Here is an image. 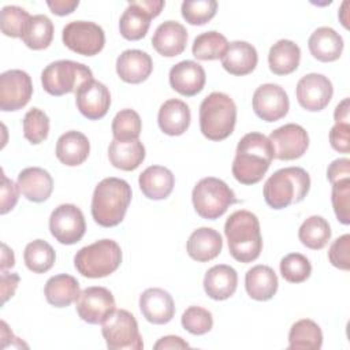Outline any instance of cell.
<instances>
[{"label": "cell", "instance_id": "6da1fadb", "mask_svg": "<svg viewBox=\"0 0 350 350\" xmlns=\"http://www.w3.org/2000/svg\"><path fill=\"white\" fill-rule=\"evenodd\" d=\"M273 159V148L261 133L245 134L237 146L232 161V175L242 185L258 183L268 171Z\"/></svg>", "mask_w": 350, "mask_h": 350}, {"label": "cell", "instance_id": "7a4b0ae2", "mask_svg": "<svg viewBox=\"0 0 350 350\" xmlns=\"http://www.w3.org/2000/svg\"><path fill=\"white\" fill-rule=\"evenodd\" d=\"M131 187L120 178H105L96 186L92 197V216L101 227L122 223L131 201Z\"/></svg>", "mask_w": 350, "mask_h": 350}, {"label": "cell", "instance_id": "3957f363", "mask_svg": "<svg viewBox=\"0 0 350 350\" xmlns=\"http://www.w3.org/2000/svg\"><path fill=\"white\" fill-rule=\"evenodd\" d=\"M230 254L239 262H252L262 250V238L257 216L241 209L230 215L224 224Z\"/></svg>", "mask_w": 350, "mask_h": 350}, {"label": "cell", "instance_id": "277c9868", "mask_svg": "<svg viewBox=\"0 0 350 350\" xmlns=\"http://www.w3.org/2000/svg\"><path fill=\"white\" fill-rule=\"evenodd\" d=\"M310 189L309 174L301 167H286L273 172L264 185V200L273 209L301 202Z\"/></svg>", "mask_w": 350, "mask_h": 350}, {"label": "cell", "instance_id": "5b68a950", "mask_svg": "<svg viewBox=\"0 0 350 350\" xmlns=\"http://www.w3.org/2000/svg\"><path fill=\"white\" fill-rule=\"evenodd\" d=\"M237 105L221 92H212L200 105V130L211 141H223L234 131Z\"/></svg>", "mask_w": 350, "mask_h": 350}, {"label": "cell", "instance_id": "8992f818", "mask_svg": "<svg viewBox=\"0 0 350 350\" xmlns=\"http://www.w3.org/2000/svg\"><path fill=\"white\" fill-rule=\"evenodd\" d=\"M122 262V249L112 239H100L79 249L74 257L77 271L90 279L105 278L115 272Z\"/></svg>", "mask_w": 350, "mask_h": 350}, {"label": "cell", "instance_id": "52a82bcc", "mask_svg": "<svg viewBox=\"0 0 350 350\" xmlns=\"http://www.w3.org/2000/svg\"><path fill=\"white\" fill-rule=\"evenodd\" d=\"M191 201L197 215L208 220H215L223 216L230 205L237 202V198L226 182L208 176L197 182L191 193Z\"/></svg>", "mask_w": 350, "mask_h": 350}, {"label": "cell", "instance_id": "ba28073f", "mask_svg": "<svg viewBox=\"0 0 350 350\" xmlns=\"http://www.w3.org/2000/svg\"><path fill=\"white\" fill-rule=\"evenodd\" d=\"M93 79L92 70L78 62L56 60L41 72V83L51 96H63L77 92L85 82Z\"/></svg>", "mask_w": 350, "mask_h": 350}, {"label": "cell", "instance_id": "9c48e42d", "mask_svg": "<svg viewBox=\"0 0 350 350\" xmlns=\"http://www.w3.org/2000/svg\"><path fill=\"white\" fill-rule=\"evenodd\" d=\"M101 334L109 350H142L144 342L135 317L126 309H115L103 323Z\"/></svg>", "mask_w": 350, "mask_h": 350}, {"label": "cell", "instance_id": "30bf717a", "mask_svg": "<svg viewBox=\"0 0 350 350\" xmlns=\"http://www.w3.org/2000/svg\"><path fill=\"white\" fill-rule=\"evenodd\" d=\"M63 44L82 56H94L105 45V34L101 26L89 21H74L64 26Z\"/></svg>", "mask_w": 350, "mask_h": 350}, {"label": "cell", "instance_id": "8fae6325", "mask_svg": "<svg viewBox=\"0 0 350 350\" xmlns=\"http://www.w3.org/2000/svg\"><path fill=\"white\" fill-rule=\"evenodd\" d=\"M164 4L163 0H139L129 3L119 21L120 34L130 41L144 38L149 30L152 18H156L161 12Z\"/></svg>", "mask_w": 350, "mask_h": 350}, {"label": "cell", "instance_id": "7c38bea8", "mask_svg": "<svg viewBox=\"0 0 350 350\" xmlns=\"http://www.w3.org/2000/svg\"><path fill=\"white\" fill-rule=\"evenodd\" d=\"M49 230L52 237L62 245H74L85 235V216L77 205L62 204L51 213Z\"/></svg>", "mask_w": 350, "mask_h": 350}, {"label": "cell", "instance_id": "4fadbf2b", "mask_svg": "<svg viewBox=\"0 0 350 350\" xmlns=\"http://www.w3.org/2000/svg\"><path fill=\"white\" fill-rule=\"evenodd\" d=\"M33 83L26 71L8 70L0 75V109H22L31 98Z\"/></svg>", "mask_w": 350, "mask_h": 350}, {"label": "cell", "instance_id": "5bb4252c", "mask_svg": "<svg viewBox=\"0 0 350 350\" xmlns=\"http://www.w3.org/2000/svg\"><path fill=\"white\" fill-rule=\"evenodd\" d=\"M75 302L78 316L89 324H103L116 306L112 293L100 286L85 288Z\"/></svg>", "mask_w": 350, "mask_h": 350}, {"label": "cell", "instance_id": "9a60e30c", "mask_svg": "<svg viewBox=\"0 0 350 350\" xmlns=\"http://www.w3.org/2000/svg\"><path fill=\"white\" fill-rule=\"evenodd\" d=\"M273 157L279 160H295L304 156L309 146V135L306 130L295 123H287L273 130L268 137Z\"/></svg>", "mask_w": 350, "mask_h": 350}, {"label": "cell", "instance_id": "2e32d148", "mask_svg": "<svg viewBox=\"0 0 350 350\" xmlns=\"http://www.w3.org/2000/svg\"><path fill=\"white\" fill-rule=\"evenodd\" d=\"M332 93H334V88L331 81L325 75L317 74V72H310L304 75L298 81L297 89H295V94L299 105L304 109L310 112H317L324 109L329 104L332 98Z\"/></svg>", "mask_w": 350, "mask_h": 350}, {"label": "cell", "instance_id": "e0dca14e", "mask_svg": "<svg viewBox=\"0 0 350 350\" xmlns=\"http://www.w3.org/2000/svg\"><path fill=\"white\" fill-rule=\"evenodd\" d=\"M254 113L265 122H276L288 112V96L276 83H264L254 90L252 100Z\"/></svg>", "mask_w": 350, "mask_h": 350}, {"label": "cell", "instance_id": "ac0fdd59", "mask_svg": "<svg viewBox=\"0 0 350 350\" xmlns=\"http://www.w3.org/2000/svg\"><path fill=\"white\" fill-rule=\"evenodd\" d=\"M75 103L85 118L98 120L104 118L109 109L111 93L104 83L90 79L75 92Z\"/></svg>", "mask_w": 350, "mask_h": 350}, {"label": "cell", "instance_id": "d6986e66", "mask_svg": "<svg viewBox=\"0 0 350 350\" xmlns=\"http://www.w3.org/2000/svg\"><path fill=\"white\" fill-rule=\"evenodd\" d=\"M168 77L171 88L186 97L198 94L204 89L206 81L202 66L193 60H183L176 63L171 67Z\"/></svg>", "mask_w": 350, "mask_h": 350}, {"label": "cell", "instance_id": "ffe728a7", "mask_svg": "<svg viewBox=\"0 0 350 350\" xmlns=\"http://www.w3.org/2000/svg\"><path fill=\"white\" fill-rule=\"evenodd\" d=\"M142 316L152 324H167L175 314V304L170 293L163 288H148L139 297Z\"/></svg>", "mask_w": 350, "mask_h": 350}, {"label": "cell", "instance_id": "44dd1931", "mask_svg": "<svg viewBox=\"0 0 350 350\" xmlns=\"http://www.w3.org/2000/svg\"><path fill=\"white\" fill-rule=\"evenodd\" d=\"M187 42L186 27L176 21H165L157 26L152 37V45L156 52L165 57L180 55Z\"/></svg>", "mask_w": 350, "mask_h": 350}, {"label": "cell", "instance_id": "7402d4cb", "mask_svg": "<svg viewBox=\"0 0 350 350\" xmlns=\"http://www.w3.org/2000/svg\"><path fill=\"white\" fill-rule=\"evenodd\" d=\"M152 57L139 49L123 51L116 60V72L127 83H141L152 74Z\"/></svg>", "mask_w": 350, "mask_h": 350}, {"label": "cell", "instance_id": "603a6c76", "mask_svg": "<svg viewBox=\"0 0 350 350\" xmlns=\"http://www.w3.org/2000/svg\"><path fill=\"white\" fill-rule=\"evenodd\" d=\"M16 185L23 197L33 202L46 201L53 190V179L40 167H29L19 172Z\"/></svg>", "mask_w": 350, "mask_h": 350}, {"label": "cell", "instance_id": "cb8c5ba5", "mask_svg": "<svg viewBox=\"0 0 350 350\" xmlns=\"http://www.w3.org/2000/svg\"><path fill=\"white\" fill-rule=\"evenodd\" d=\"M220 60L227 72L242 77L250 74L256 68L258 55L252 44L246 41H232L228 44Z\"/></svg>", "mask_w": 350, "mask_h": 350}, {"label": "cell", "instance_id": "d4e9b609", "mask_svg": "<svg viewBox=\"0 0 350 350\" xmlns=\"http://www.w3.org/2000/svg\"><path fill=\"white\" fill-rule=\"evenodd\" d=\"M191 113L189 105L179 98L164 101L157 113L160 130L167 135H182L190 126Z\"/></svg>", "mask_w": 350, "mask_h": 350}, {"label": "cell", "instance_id": "484cf974", "mask_svg": "<svg viewBox=\"0 0 350 350\" xmlns=\"http://www.w3.org/2000/svg\"><path fill=\"white\" fill-rule=\"evenodd\" d=\"M238 284L237 271L226 264L213 265L204 276V290L215 301H224L234 295Z\"/></svg>", "mask_w": 350, "mask_h": 350}, {"label": "cell", "instance_id": "4316f807", "mask_svg": "<svg viewBox=\"0 0 350 350\" xmlns=\"http://www.w3.org/2000/svg\"><path fill=\"white\" fill-rule=\"evenodd\" d=\"M189 256L198 261L206 262L216 258L223 249L221 235L209 227H201L191 232L186 245Z\"/></svg>", "mask_w": 350, "mask_h": 350}, {"label": "cell", "instance_id": "83f0119b", "mask_svg": "<svg viewBox=\"0 0 350 350\" xmlns=\"http://www.w3.org/2000/svg\"><path fill=\"white\" fill-rule=\"evenodd\" d=\"M309 51L319 62H335L340 57L343 51V38L332 27L316 29L308 41Z\"/></svg>", "mask_w": 350, "mask_h": 350}, {"label": "cell", "instance_id": "f1b7e54d", "mask_svg": "<svg viewBox=\"0 0 350 350\" xmlns=\"http://www.w3.org/2000/svg\"><path fill=\"white\" fill-rule=\"evenodd\" d=\"M139 189L149 200L167 198L175 185L174 174L163 165H150L138 178Z\"/></svg>", "mask_w": 350, "mask_h": 350}, {"label": "cell", "instance_id": "f546056e", "mask_svg": "<svg viewBox=\"0 0 350 350\" xmlns=\"http://www.w3.org/2000/svg\"><path fill=\"white\" fill-rule=\"evenodd\" d=\"M90 152V144L81 131H67L62 134L56 142V157L60 163L68 167L82 164Z\"/></svg>", "mask_w": 350, "mask_h": 350}, {"label": "cell", "instance_id": "4dcf8cb0", "mask_svg": "<svg viewBox=\"0 0 350 350\" xmlns=\"http://www.w3.org/2000/svg\"><path fill=\"white\" fill-rule=\"evenodd\" d=\"M278 276L268 265H254L245 275L247 295L256 301H268L278 291Z\"/></svg>", "mask_w": 350, "mask_h": 350}, {"label": "cell", "instance_id": "1f68e13d", "mask_svg": "<svg viewBox=\"0 0 350 350\" xmlns=\"http://www.w3.org/2000/svg\"><path fill=\"white\" fill-rule=\"evenodd\" d=\"M48 304L55 308H66L75 302L81 294L78 280L67 273H60L49 278L44 288Z\"/></svg>", "mask_w": 350, "mask_h": 350}, {"label": "cell", "instance_id": "d6a6232c", "mask_svg": "<svg viewBox=\"0 0 350 350\" xmlns=\"http://www.w3.org/2000/svg\"><path fill=\"white\" fill-rule=\"evenodd\" d=\"M108 159L115 168L122 171H134L145 160V146L139 139H113L108 148Z\"/></svg>", "mask_w": 350, "mask_h": 350}, {"label": "cell", "instance_id": "836d02e7", "mask_svg": "<svg viewBox=\"0 0 350 350\" xmlns=\"http://www.w3.org/2000/svg\"><path fill=\"white\" fill-rule=\"evenodd\" d=\"M301 60V49L291 40H279L273 44L268 53L269 70L276 75H287L294 72Z\"/></svg>", "mask_w": 350, "mask_h": 350}, {"label": "cell", "instance_id": "e575fe53", "mask_svg": "<svg viewBox=\"0 0 350 350\" xmlns=\"http://www.w3.org/2000/svg\"><path fill=\"white\" fill-rule=\"evenodd\" d=\"M323 345V332L317 323L310 319L295 321L288 332L290 350H319Z\"/></svg>", "mask_w": 350, "mask_h": 350}, {"label": "cell", "instance_id": "d590c367", "mask_svg": "<svg viewBox=\"0 0 350 350\" xmlns=\"http://www.w3.org/2000/svg\"><path fill=\"white\" fill-rule=\"evenodd\" d=\"M53 40V23L46 15H33L23 31L22 41L33 51H41Z\"/></svg>", "mask_w": 350, "mask_h": 350}, {"label": "cell", "instance_id": "8d00e7d4", "mask_svg": "<svg viewBox=\"0 0 350 350\" xmlns=\"http://www.w3.org/2000/svg\"><path fill=\"white\" fill-rule=\"evenodd\" d=\"M298 238L304 246L312 250H320L331 239V227L324 217L314 215L301 224Z\"/></svg>", "mask_w": 350, "mask_h": 350}, {"label": "cell", "instance_id": "74e56055", "mask_svg": "<svg viewBox=\"0 0 350 350\" xmlns=\"http://www.w3.org/2000/svg\"><path fill=\"white\" fill-rule=\"evenodd\" d=\"M23 260L26 267L34 273H44L53 267L56 254L53 247L42 239H36L26 245Z\"/></svg>", "mask_w": 350, "mask_h": 350}, {"label": "cell", "instance_id": "f35d334b", "mask_svg": "<svg viewBox=\"0 0 350 350\" xmlns=\"http://www.w3.org/2000/svg\"><path fill=\"white\" fill-rule=\"evenodd\" d=\"M228 46L227 38L219 31H205L197 36L193 41L191 52L198 60L220 59Z\"/></svg>", "mask_w": 350, "mask_h": 350}, {"label": "cell", "instance_id": "ab89813d", "mask_svg": "<svg viewBox=\"0 0 350 350\" xmlns=\"http://www.w3.org/2000/svg\"><path fill=\"white\" fill-rule=\"evenodd\" d=\"M142 130L139 115L130 108L119 111L112 120V134L116 141L138 139Z\"/></svg>", "mask_w": 350, "mask_h": 350}, {"label": "cell", "instance_id": "60d3db41", "mask_svg": "<svg viewBox=\"0 0 350 350\" xmlns=\"http://www.w3.org/2000/svg\"><path fill=\"white\" fill-rule=\"evenodd\" d=\"M49 118L40 108H31L23 118V135L33 144L38 145L48 138Z\"/></svg>", "mask_w": 350, "mask_h": 350}, {"label": "cell", "instance_id": "b9f144b4", "mask_svg": "<svg viewBox=\"0 0 350 350\" xmlns=\"http://www.w3.org/2000/svg\"><path fill=\"white\" fill-rule=\"evenodd\" d=\"M183 19L194 26L208 23L217 11V3L215 0H186L180 7Z\"/></svg>", "mask_w": 350, "mask_h": 350}, {"label": "cell", "instance_id": "7bdbcfd3", "mask_svg": "<svg viewBox=\"0 0 350 350\" xmlns=\"http://www.w3.org/2000/svg\"><path fill=\"white\" fill-rule=\"evenodd\" d=\"M280 273L290 283H302L312 273L310 261L301 253H290L280 260Z\"/></svg>", "mask_w": 350, "mask_h": 350}, {"label": "cell", "instance_id": "ee69618b", "mask_svg": "<svg viewBox=\"0 0 350 350\" xmlns=\"http://www.w3.org/2000/svg\"><path fill=\"white\" fill-rule=\"evenodd\" d=\"M30 15L26 10L18 5H5L1 10V31L7 37L18 38L23 36V31L30 21Z\"/></svg>", "mask_w": 350, "mask_h": 350}, {"label": "cell", "instance_id": "f6af8a7d", "mask_svg": "<svg viewBox=\"0 0 350 350\" xmlns=\"http://www.w3.org/2000/svg\"><path fill=\"white\" fill-rule=\"evenodd\" d=\"M183 328L193 335H204L213 327V317L208 309L201 306H189L182 314Z\"/></svg>", "mask_w": 350, "mask_h": 350}, {"label": "cell", "instance_id": "bcb514c9", "mask_svg": "<svg viewBox=\"0 0 350 350\" xmlns=\"http://www.w3.org/2000/svg\"><path fill=\"white\" fill-rule=\"evenodd\" d=\"M331 201L336 219L342 224L350 223V179H342L332 183Z\"/></svg>", "mask_w": 350, "mask_h": 350}, {"label": "cell", "instance_id": "7dc6e473", "mask_svg": "<svg viewBox=\"0 0 350 350\" xmlns=\"http://www.w3.org/2000/svg\"><path fill=\"white\" fill-rule=\"evenodd\" d=\"M329 262L342 271L350 269V235L345 234L336 238L328 249Z\"/></svg>", "mask_w": 350, "mask_h": 350}, {"label": "cell", "instance_id": "c3c4849f", "mask_svg": "<svg viewBox=\"0 0 350 350\" xmlns=\"http://www.w3.org/2000/svg\"><path fill=\"white\" fill-rule=\"evenodd\" d=\"M331 146L340 153L350 152V123H335L329 131Z\"/></svg>", "mask_w": 350, "mask_h": 350}, {"label": "cell", "instance_id": "681fc988", "mask_svg": "<svg viewBox=\"0 0 350 350\" xmlns=\"http://www.w3.org/2000/svg\"><path fill=\"white\" fill-rule=\"evenodd\" d=\"M1 201H0V213L5 215L10 212L18 202L19 187L11 179H8L4 174L1 175Z\"/></svg>", "mask_w": 350, "mask_h": 350}, {"label": "cell", "instance_id": "f907efd6", "mask_svg": "<svg viewBox=\"0 0 350 350\" xmlns=\"http://www.w3.org/2000/svg\"><path fill=\"white\" fill-rule=\"evenodd\" d=\"M327 179L331 183L342 179H350V160L346 157L334 160L327 170Z\"/></svg>", "mask_w": 350, "mask_h": 350}, {"label": "cell", "instance_id": "816d5d0a", "mask_svg": "<svg viewBox=\"0 0 350 350\" xmlns=\"http://www.w3.org/2000/svg\"><path fill=\"white\" fill-rule=\"evenodd\" d=\"M0 283H1V302L5 304L15 294V290L19 283V275L1 271Z\"/></svg>", "mask_w": 350, "mask_h": 350}, {"label": "cell", "instance_id": "f5cc1de1", "mask_svg": "<svg viewBox=\"0 0 350 350\" xmlns=\"http://www.w3.org/2000/svg\"><path fill=\"white\" fill-rule=\"evenodd\" d=\"M46 4L55 15L64 16L71 14L79 5V1L78 0H55V1L49 0L46 1Z\"/></svg>", "mask_w": 350, "mask_h": 350}, {"label": "cell", "instance_id": "db71d44e", "mask_svg": "<svg viewBox=\"0 0 350 350\" xmlns=\"http://www.w3.org/2000/svg\"><path fill=\"white\" fill-rule=\"evenodd\" d=\"M156 350H165V349H189L190 345L183 340L180 336H175V335H168V336H163L161 339H159L154 346Z\"/></svg>", "mask_w": 350, "mask_h": 350}, {"label": "cell", "instance_id": "11a10c76", "mask_svg": "<svg viewBox=\"0 0 350 350\" xmlns=\"http://www.w3.org/2000/svg\"><path fill=\"white\" fill-rule=\"evenodd\" d=\"M335 123H350V100L346 97L343 98L335 108L334 112Z\"/></svg>", "mask_w": 350, "mask_h": 350}, {"label": "cell", "instance_id": "9f6ffc18", "mask_svg": "<svg viewBox=\"0 0 350 350\" xmlns=\"http://www.w3.org/2000/svg\"><path fill=\"white\" fill-rule=\"evenodd\" d=\"M1 247H3V253H1V264H0V267H1V271H5L7 268H12L14 267L15 257H14L12 250L5 243H3Z\"/></svg>", "mask_w": 350, "mask_h": 350}, {"label": "cell", "instance_id": "6f0895ef", "mask_svg": "<svg viewBox=\"0 0 350 350\" xmlns=\"http://www.w3.org/2000/svg\"><path fill=\"white\" fill-rule=\"evenodd\" d=\"M347 7H349V1H343L340 11H339V19L346 29H349V18H347V11H346Z\"/></svg>", "mask_w": 350, "mask_h": 350}]
</instances>
